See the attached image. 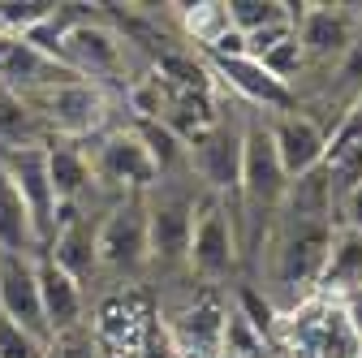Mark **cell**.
Wrapping results in <instances>:
<instances>
[{
  "mask_svg": "<svg viewBox=\"0 0 362 358\" xmlns=\"http://www.w3.org/2000/svg\"><path fill=\"white\" fill-rule=\"evenodd\" d=\"M35 281H39V306H43L48 337H61V333L86 324V289L65 267H57L48 255H39L35 259Z\"/></svg>",
  "mask_w": 362,
  "mask_h": 358,
  "instance_id": "12",
  "label": "cell"
},
{
  "mask_svg": "<svg viewBox=\"0 0 362 358\" xmlns=\"http://www.w3.org/2000/svg\"><path fill=\"white\" fill-rule=\"evenodd\" d=\"M341 302V311H345V320H349V328L358 333V341H362V285H354L345 298H337Z\"/></svg>",
  "mask_w": 362,
  "mask_h": 358,
  "instance_id": "23",
  "label": "cell"
},
{
  "mask_svg": "<svg viewBox=\"0 0 362 358\" xmlns=\"http://www.w3.org/2000/svg\"><path fill=\"white\" fill-rule=\"evenodd\" d=\"M211 358H233V354H224V350H220V354H211Z\"/></svg>",
  "mask_w": 362,
  "mask_h": 358,
  "instance_id": "25",
  "label": "cell"
},
{
  "mask_svg": "<svg viewBox=\"0 0 362 358\" xmlns=\"http://www.w3.org/2000/svg\"><path fill=\"white\" fill-rule=\"evenodd\" d=\"M224 9H229V26L238 35H255L263 26L293 22V5H289V0H224Z\"/></svg>",
  "mask_w": 362,
  "mask_h": 358,
  "instance_id": "19",
  "label": "cell"
},
{
  "mask_svg": "<svg viewBox=\"0 0 362 358\" xmlns=\"http://www.w3.org/2000/svg\"><path fill=\"white\" fill-rule=\"evenodd\" d=\"M293 35H298L302 57H306V74L320 69V74L332 78L341 57L354 48V39L362 35L358 5H293ZM320 91H324V86H320Z\"/></svg>",
  "mask_w": 362,
  "mask_h": 358,
  "instance_id": "7",
  "label": "cell"
},
{
  "mask_svg": "<svg viewBox=\"0 0 362 358\" xmlns=\"http://www.w3.org/2000/svg\"><path fill=\"white\" fill-rule=\"evenodd\" d=\"M203 186L194 182V173H168L143 195L147 207V250L151 267L160 272H186V250H190V229L194 212L203 203Z\"/></svg>",
  "mask_w": 362,
  "mask_h": 358,
  "instance_id": "1",
  "label": "cell"
},
{
  "mask_svg": "<svg viewBox=\"0 0 362 358\" xmlns=\"http://www.w3.org/2000/svg\"><path fill=\"white\" fill-rule=\"evenodd\" d=\"M246 117H250V108H246L242 100L216 91L211 125L186 147V151H190V173H194V182H199L211 199L229 203V207H233V199H238V177H242Z\"/></svg>",
  "mask_w": 362,
  "mask_h": 358,
  "instance_id": "2",
  "label": "cell"
},
{
  "mask_svg": "<svg viewBox=\"0 0 362 358\" xmlns=\"http://www.w3.org/2000/svg\"><path fill=\"white\" fill-rule=\"evenodd\" d=\"M0 255H26V259H39L43 246H39V233L30 225V212L18 195V186L9 182L5 164H0Z\"/></svg>",
  "mask_w": 362,
  "mask_h": 358,
  "instance_id": "16",
  "label": "cell"
},
{
  "mask_svg": "<svg viewBox=\"0 0 362 358\" xmlns=\"http://www.w3.org/2000/svg\"><path fill=\"white\" fill-rule=\"evenodd\" d=\"M337 220L362 233V182H358L354 190H345V195H341V203H337Z\"/></svg>",
  "mask_w": 362,
  "mask_h": 358,
  "instance_id": "22",
  "label": "cell"
},
{
  "mask_svg": "<svg viewBox=\"0 0 362 358\" xmlns=\"http://www.w3.org/2000/svg\"><path fill=\"white\" fill-rule=\"evenodd\" d=\"M207 74H220V82L229 86V96L242 100V104L255 108V112H285V108H298V100H293L289 86L276 82V78H272L259 61H250V57H242V61H211Z\"/></svg>",
  "mask_w": 362,
  "mask_h": 358,
  "instance_id": "13",
  "label": "cell"
},
{
  "mask_svg": "<svg viewBox=\"0 0 362 358\" xmlns=\"http://www.w3.org/2000/svg\"><path fill=\"white\" fill-rule=\"evenodd\" d=\"M30 112L43 121L48 139H69V143H90L100 134L112 129V104L117 96L104 91L95 82H61V86H48L39 96H26Z\"/></svg>",
  "mask_w": 362,
  "mask_h": 358,
  "instance_id": "3",
  "label": "cell"
},
{
  "mask_svg": "<svg viewBox=\"0 0 362 358\" xmlns=\"http://www.w3.org/2000/svg\"><path fill=\"white\" fill-rule=\"evenodd\" d=\"M35 143H52L43 121L30 112L22 96H13L9 86H0V151L5 147H35Z\"/></svg>",
  "mask_w": 362,
  "mask_h": 358,
  "instance_id": "17",
  "label": "cell"
},
{
  "mask_svg": "<svg viewBox=\"0 0 362 358\" xmlns=\"http://www.w3.org/2000/svg\"><path fill=\"white\" fill-rule=\"evenodd\" d=\"M173 18L186 26V39L199 43L203 52L211 48V43H216L224 30H233V26H229V9H224V0H207V5H173Z\"/></svg>",
  "mask_w": 362,
  "mask_h": 358,
  "instance_id": "18",
  "label": "cell"
},
{
  "mask_svg": "<svg viewBox=\"0 0 362 358\" xmlns=\"http://www.w3.org/2000/svg\"><path fill=\"white\" fill-rule=\"evenodd\" d=\"M48 173H52L57 207H74V203H82L86 195H95V177H90L86 143L52 139V143H48Z\"/></svg>",
  "mask_w": 362,
  "mask_h": 358,
  "instance_id": "15",
  "label": "cell"
},
{
  "mask_svg": "<svg viewBox=\"0 0 362 358\" xmlns=\"http://www.w3.org/2000/svg\"><path fill=\"white\" fill-rule=\"evenodd\" d=\"M267 139L276 147L281 168L289 173V182L310 168H320L328 156V129L302 108H285V112H267Z\"/></svg>",
  "mask_w": 362,
  "mask_h": 358,
  "instance_id": "10",
  "label": "cell"
},
{
  "mask_svg": "<svg viewBox=\"0 0 362 358\" xmlns=\"http://www.w3.org/2000/svg\"><path fill=\"white\" fill-rule=\"evenodd\" d=\"M104 358H134V354H104Z\"/></svg>",
  "mask_w": 362,
  "mask_h": 358,
  "instance_id": "24",
  "label": "cell"
},
{
  "mask_svg": "<svg viewBox=\"0 0 362 358\" xmlns=\"http://www.w3.org/2000/svg\"><path fill=\"white\" fill-rule=\"evenodd\" d=\"M0 316L9 324L26 328L39 341H52L39 306V281H35V259L26 255H0Z\"/></svg>",
  "mask_w": 362,
  "mask_h": 358,
  "instance_id": "11",
  "label": "cell"
},
{
  "mask_svg": "<svg viewBox=\"0 0 362 358\" xmlns=\"http://www.w3.org/2000/svg\"><path fill=\"white\" fill-rule=\"evenodd\" d=\"M0 164H5L9 182L18 186L26 212H30V225L39 233V246L48 250L52 233H57V195H52V173H48V143H35V147H5L0 151Z\"/></svg>",
  "mask_w": 362,
  "mask_h": 358,
  "instance_id": "8",
  "label": "cell"
},
{
  "mask_svg": "<svg viewBox=\"0 0 362 358\" xmlns=\"http://www.w3.org/2000/svg\"><path fill=\"white\" fill-rule=\"evenodd\" d=\"M134 358H181V350L173 345V337H168V328L160 320V311L151 316V324H147V333H143L139 354H134Z\"/></svg>",
  "mask_w": 362,
  "mask_h": 358,
  "instance_id": "21",
  "label": "cell"
},
{
  "mask_svg": "<svg viewBox=\"0 0 362 358\" xmlns=\"http://www.w3.org/2000/svg\"><path fill=\"white\" fill-rule=\"evenodd\" d=\"M242 272V250H238V229L229 203L203 195L190 229V250H186V277L199 285H220Z\"/></svg>",
  "mask_w": 362,
  "mask_h": 358,
  "instance_id": "6",
  "label": "cell"
},
{
  "mask_svg": "<svg viewBox=\"0 0 362 358\" xmlns=\"http://www.w3.org/2000/svg\"><path fill=\"white\" fill-rule=\"evenodd\" d=\"M0 358H48V341L30 337L26 328H18L0 316Z\"/></svg>",
  "mask_w": 362,
  "mask_h": 358,
  "instance_id": "20",
  "label": "cell"
},
{
  "mask_svg": "<svg viewBox=\"0 0 362 358\" xmlns=\"http://www.w3.org/2000/svg\"><path fill=\"white\" fill-rule=\"evenodd\" d=\"M95 267H100V272H108L112 281H139L147 267H151L143 195L117 199L104 212L100 229H95Z\"/></svg>",
  "mask_w": 362,
  "mask_h": 358,
  "instance_id": "5",
  "label": "cell"
},
{
  "mask_svg": "<svg viewBox=\"0 0 362 358\" xmlns=\"http://www.w3.org/2000/svg\"><path fill=\"white\" fill-rule=\"evenodd\" d=\"M90 156V177H95V190L108 199H134L147 195L160 182V168L147 151V143L139 139L134 125H112L108 134L86 143Z\"/></svg>",
  "mask_w": 362,
  "mask_h": 358,
  "instance_id": "4",
  "label": "cell"
},
{
  "mask_svg": "<svg viewBox=\"0 0 362 358\" xmlns=\"http://www.w3.org/2000/svg\"><path fill=\"white\" fill-rule=\"evenodd\" d=\"M224 316H229V302H220L216 294H186L160 320H164L173 345L181 350V358H211V354H220Z\"/></svg>",
  "mask_w": 362,
  "mask_h": 358,
  "instance_id": "9",
  "label": "cell"
},
{
  "mask_svg": "<svg viewBox=\"0 0 362 358\" xmlns=\"http://www.w3.org/2000/svg\"><path fill=\"white\" fill-rule=\"evenodd\" d=\"M354 285H362V233L341 225L328 238V255H324V267H320V285H315V294L320 298H345Z\"/></svg>",
  "mask_w": 362,
  "mask_h": 358,
  "instance_id": "14",
  "label": "cell"
}]
</instances>
